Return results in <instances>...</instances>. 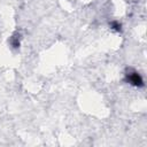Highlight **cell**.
Masks as SVG:
<instances>
[{
	"label": "cell",
	"instance_id": "obj_1",
	"mask_svg": "<svg viewBox=\"0 0 147 147\" xmlns=\"http://www.w3.org/2000/svg\"><path fill=\"white\" fill-rule=\"evenodd\" d=\"M125 80L132 85V86H136V87H141L144 86V80H142V77L137 72V71H127L125 74Z\"/></svg>",
	"mask_w": 147,
	"mask_h": 147
},
{
	"label": "cell",
	"instance_id": "obj_2",
	"mask_svg": "<svg viewBox=\"0 0 147 147\" xmlns=\"http://www.w3.org/2000/svg\"><path fill=\"white\" fill-rule=\"evenodd\" d=\"M111 26H113V29H115V30H117V31L121 30V24L117 23V22H113V23H111Z\"/></svg>",
	"mask_w": 147,
	"mask_h": 147
}]
</instances>
